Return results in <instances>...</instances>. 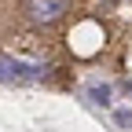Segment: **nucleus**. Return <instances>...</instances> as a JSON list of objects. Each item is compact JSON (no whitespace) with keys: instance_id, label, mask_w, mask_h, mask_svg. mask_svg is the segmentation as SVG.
Instances as JSON below:
<instances>
[{"instance_id":"obj_1","label":"nucleus","mask_w":132,"mask_h":132,"mask_svg":"<svg viewBox=\"0 0 132 132\" xmlns=\"http://www.w3.org/2000/svg\"><path fill=\"white\" fill-rule=\"evenodd\" d=\"M22 11H26L29 22L52 26V22H59L62 15L70 11V0H22Z\"/></svg>"},{"instance_id":"obj_2","label":"nucleus","mask_w":132,"mask_h":132,"mask_svg":"<svg viewBox=\"0 0 132 132\" xmlns=\"http://www.w3.org/2000/svg\"><path fill=\"white\" fill-rule=\"evenodd\" d=\"M48 66L40 62H22V59H0V81H33L44 77Z\"/></svg>"},{"instance_id":"obj_3","label":"nucleus","mask_w":132,"mask_h":132,"mask_svg":"<svg viewBox=\"0 0 132 132\" xmlns=\"http://www.w3.org/2000/svg\"><path fill=\"white\" fill-rule=\"evenodd\" d=\"M70 44L77 48V52H81V55H92V52H95V48H99V44H103V29H99L95 22H81V26H77V33H73V37H70Z\"/></svg>"},{"instance_id":"obj_4","label":"nucleus","mask_w":132,"mask_h":132,"mask_svg":"<svg viewBox=\"0 0 132 132\" xmlns=\"http://www.w3.org/2000/svg\"><path fill=\"white\" fill-rule=\"evenodd\" d=\"M88 95H92V103L106 106L110 99H114V88H110V85H99V81H92V85H88Z\"/></svg>"},{"instance_id":"obj_5","label":"nucleus","mask_w":132,"mask_h":132,"mask_svg":"<svg viewBox=\"0 0 132 132\" xmlns=\"http://www.w3.org/2000/svg\"><path fill=\"white\" fill-rule=\"evenodd\" d=\"M114 121H118L121 128H132V106H125V110H118V114H114Z\"/></svg>"}]
</instances>
